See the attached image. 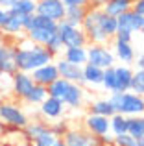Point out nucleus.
Masks as SVG:
<instances>
[{"label": "nucleus", "instance_id": "f257e3e1", "mask_svg": "<svg viewBox=\"0 0 144 146\" xmlns=\"http://www.w3.org/2000/svg\"><path fill=\"white\" fill-rule=\"evenodd\" d=\"M13 57H15L17 70H22V72H32L33 68L54 61V56L43 44L32 43L26 35L24 39H20L13 46Z\"/></svg>", "mask_w": 144, "mask_h": 146}, {"label": "nucleus", "instance_id": "f03ea898", "mask_svg": "<svg viewBox=\"0 0 144 146\" xmlns=\"http://www.w3.org/2000/svg\"><path fill=\"white\" fill-rule=\"evenodd\" d=\"M109 102L115 107V113H120L124 117H141V115H144V96L135 94L131 91L111 93Z\"/></svg>", "mask_w": 144, "mask_h": 146}, {"label": "nucleus", "instance_id": "7ed1b4c3", "mask_svg": "<svg viewBox=\"0 0 144 146\" xmlns=\"http://www.w3.org/2000/svg\"><path fill=\"white\" fill-rule=\"evenodd\" d=\"M57 32V22L50 21V19L43 17V15H37L33 13L30 17L28 24H26V32L24 35L28 37L32 43H37V44H46V41L50 39L54 33Z\"/></svg>", "mask_w": 144, "mask_h": 146}, {"label": "nucleus", "instance_id": "20e7f679", "mask_svg": "<svg viewBox=\"0 0 144 146\" xmlns=\"http://www.w3.org/2000/svg\"><path fill=\"white\" fill-rule=\"evenodd\" d=\"M0 120L4 126H9L15 129H22L30 122L22 107L9 100H0Z\"/></svg>", "mask_w": 144, "mask_h": 146}, {"label": "nucleus", "instance_id": "39448f33", "mask_svg": "<svg viewBox=\"0 0 144 146\" xmlns=\"http://www.w3.org/2000/svg\"><path fill=\"white\" fill-rule=\"evenodd\" d=\"M57 35L61 39L63 46L70 48V46H87L89 41H87L85 32L81 30V26H70L65 21L57 22Z\"/></svg>", "mask_w": 144, "mask_h": 146}, {"label": "nucleus", "instance_id": "423d86ee", "mask_svg": "<svg viewBox=\"0 0 144 146\" xmlns=\"http://www.w3.org/2000/svg\"><path fill=\"white\" fill-rule=\"evenodd\" d=\"M115 54L105 44H87V63L96 65L100 68L115 67Z\"/></svg>", "mask_w": 144, "mask_h": 146}, {"label": "nucleus", "instance_id": "0eeeda50", "mask_svg": "<svg viewBox=\"0 0 144 146\" xmlns=\"http://www.w3.org/2000/svg\"><path fill=\"white\" fill-rule=\"evenodd\" d=\"M65 4L61 0H37L35 13L50 19L54 22H59L65 19Z\"/></svg>", "mask_w": 144, "mask_h": 146}, {"label": "nucleus", "instance_id": "6e6552de", "mask_svg": "<svg viewBox=\"0 0 144 146\" xmlns=\"http://www.w3.org/2000/svg\"><path fill=\"white\" fill-rule=\"evenodd\" d=\"M13 83H11V94L18 100H24L28 96V93L33 89L35 82H33L30 72H22V70H15L13 72Z\"/></svg>", "mask_w": 144, "mask_h": 146}, {"label": "nucleus", "instance_id": "1a4fd4ad", "mask_svg": "<svg viewBox=\"0 0 144 146\" xmlns=\"http://www.w3.org/2000/svg\"><path fill=\"white\" fill-rule=\"evenodd\" d=\"M63 139L67 146H102L100 137L92 135L87 129H67Z\"/></svg>", "mask_w": 144, "mask_h": 146}, {"label": "nucleus", "instance_id": "9d476101", "mask_svg": "<svg viewBox=\"0 0 144 146\" xmlns=\"http://www.w3.org/2000/svg\"><path fill=\"white\" fill-rule=\"evenodd\" d=\"M39 111H41V117H44L46 120H59L65 113V104L59 98L46 96L39 104Z\"/></svg>", "mask_w": 144, "mask_h": 146}, {"label": "nucleus", "instance_id": "9b49d317", "mask_svg": "<svg viewBox=\"0 0 144 146\" xmlns=\"http://www.w3.org/2000/svg\"><path fill=\"white\" fill-rule=\"evenodd\" d=\"M30 74H32L33 82H35L37 85H44V87L50 85L54 80L59 78L57 67H55L54 61H52V63H46V65H41V67H37V68H33Z\"/></svg>", "mask_w": 144, "mask_h": 146}, {"label": "nucleus", "instance_id": "f8f14e48", "mask_svg": "<svg viewBox=\"0 0 144 146\" xmlns=\"http://www.w3.org/2000/svg\"><path fill=\"white\" fill-rule=\"evenodd\" d=\"M116 24H118V30L116 32H127L133 35L135 32H141V24H142V17L137 15L133 9L124 11L122 15L116 17Z\"/></svg>", "mask_w": 144, "mask_h": 146}, {"label": "nucleus", "instance_id": "ddd939ff", "mask_svg": "<svg viewBox=\"0 0 144 146\" xmlns=\"http://www.w3.org/2000/svg\"><path fill=\"white\" fill-rule=\"evenodd\" d=\"M55 67H57V72H59L61 78L69 80V82H72V83H79V85L83 83V67L72 65V63H69V61H65L63 57L55 61Z\"/></svg>", "mask_w": 144, "mask_h": 146}, {"label": "nucleus", "instance_id": "4468645a", "mask_svg": "<svg viewBox=\"0 0 144 146\" xmlns=\"http://www.w3.org/2000/svg\"><path fill=\"white\" fill-rule=\"evenodd\" d=\"M30 17L32 15H17V13H11L7 22L0 28V32L6 33V35H13V37H18L20 33L26 32V24H28Z\"/></svg>", "mask_w": 144, "mask_h": 146}, {"label": "nucleus", "instance_id": "2eb2a0df", "mask_svg": "<svg viewBox=\"0 0 144 146\" xmlns=\"http://www.w3.org/2000/svg\"><path fill=\"white\" fill-rule=\"evenodd\" d=\"M83 120H85V129L90 131L92 135L102 137V135H105V133H109V117L89 113Z\"/></svg>", "mask_w": 144, "mask_h": 146}, {"label": "nucleus", "instance_id": "dca6fc26", "mask_svg": "<svg viewBox=\"0 0 144 146\" xmlns=\"http://www.w3.org/2000/svg\"><path fill=\"white\" fill-rule=\"evenodd\" d=\"M131 78H133V70L129 65H118L115 67V93H126L131 87Z\"/></svg>", "mask_w": 144, "mask_h": 146}, {"label": "nucleus", "instance_id": "f3484780", "mask_svg": "<svg viewBox=\"0 0 144 146\" xmlns=\"http://www.w3.org/2000/svg\"><path fill=\"white\" fill-rule=\"evenodd\" d=\"M113 54H115V59L120 61L122 65H131L135 61V50L131 46V43H126V41L115 39V43H113Z\"/></svg>", "mask_w": 144, "mask_h": 146}, {"label": "nucleus", "instance_id": "a211bd4d", "mask_svg": "<svg viewBox=\"0 0 144 146\" xmlns=\"http://www.w3.org/2000/svg\"><path fill=\"white\" fill-rule=\"evenodd\" d=\"M83 98H85V89L79 83H70L69 91H67V94L63 96L61 102L70 109H79L83 106Z\"/></svg>", "mask_w": 144, "mask_h": 146}, {"label": "nucleus", "instance_id": "6ab92c4d", "mask_svg": "<svg viewBox=\"0 0 144 146\" xmlns=\"http://www.w3.org/2000/svg\"><path fill=\"white\" fill-rule=\"evenodd\" d=\"M17 70L13 57V46L7 43H0V72L2 74H13Z\"/></svg>", "mask_w": 144, "mask_h": 146}, {"label": "nucleus", "instance_id": "aec40b11", "mask_svg": "<svg viewBox=\"0 0 144 146\" xmlns=\"http://www.w3.org/2000/svg\"><path fill=\"white\" fill-rule=\"evenodd\" d=\"M63 59L69 61L72 65H79V67H83V65L87 63V46H70V48H63Z\"/></svg>", "mask_w": 144, "mask_h": 146}, {"label": "nucleus", "instance_id": "412c9836", "mask_svg": "<svg viewBox=\"0 0 144 146\" xmlns=\"http://www.w3.org/2000/svg\"><path fill=\"white\" fill-rule=\"evenodd\" d=\"M102 78H104V68L96 67V65H90V63L83 65V83L98 87V85H102Z\"/></svg>", "mask_w": 144, "mask_h": 146}, {"label": "nucleus", "instance_id": "4be33fe9", "mask_svg": "<svg viewBox=\"0 0 144 146\" xmlns=\"http://www.w3.org/2000/svg\"><path fill=\"white\" fill-rule=\"evenodd\" d=\"M131 6H133V0H107V4L102 7V11L111 15V17H118L124 11H129Z\"/></svg>", "mask_w": 144, "mask_h": 146}, {"label": "nucleus", "instance_id": "5701e85b", "mask_svg": "<svg viewBox=\"0 0 144 146\" xmlns=\"http://www.w3.org/2000/svg\"><path fill=\"white\" fill-rule=\"evenodd\" d=\"M87 7L89 6H70V7H67L63 21L70 26H81L83 17H85V13H87Z\"/></svg>", "mask_w": 144, "mask_h": 146}, {"label": "nucleus", "instance_id": "b1692460", "mask_svg": "<svg viewBox=\"0 0 144 146\" xmlns=\"http://www.w3.org/2000/svg\"><path fill=\"white\" fill-rule=\"evenodd\" d=\"M70 83L72 82H69V80H65V78H61V76H59V78L54 80L50 85H46L48 96H54V98L63 100V96L67 94V91H69V87H70Z\"/></svg>", "mask_w": 144, "mask_h": 146}, {"label": "nucleus", "instance_id": "393cba45", "mask_svg": "<svg viewBox=\"0 0 144 146\" xmlns=\"http://www.w3.org/2000/svg\"><path fill=\"white\" fill-rule=\"evenodd\" d=\"M109 131L113 135H122V133H127V117L120 113H115L109 117Z\"/></svg>", "mask_w": 144, "mask_h": 146}, {"label": "nucleus", "instance_id": "a878e982", "mask_svg": "<svg viewBox=\"0 0 144 146\" xmlns=\"http://www.w3.org/2000/svg\"><path fill=\"white\" fill-rule=\"evenodd\" d=\"M100 28L102 32L105 33V35L109 37V39H113L116 33V30H118V24H116V17H111V15L104 13L102 11V17H100Z\"/></svg>", "mask_w": 144, "mask_h": 146}, {"label": "nucleus", "instance_id": "bb28decb", "mask_svg": "<svg viewBox=\"0 0 144 146\" xmlns=\"http://www.w3.org/2000/svg\"><path fill=\"white\" fill-rule=\"evenodd\" d=\"M90 113L102 115V117H111V115H115V107L111 106L109 98H102L90 104Z\"/></svg>", "mask_w": 144, "mask_h": 146}, {"label": "nucleus", "instance_id": "cd10ccee", "mask_svg": "<svg viewBox=\"0 0 144 146\" xmlns=\"http://www.w3.org/2000/svg\"><path fill=\"white\" fill-rule=\"evenodd\" d=\"M35 6H37V0H17L9 7V11L17 15H33L35 13Z\"/></svg>", "mask_w": 144, "mask_h": 146}, {"label": "nucleus", "instance_id": "c85d7f7f", "mask_svg": "<svg viewBox=\"0 0 144 146\" xmlns=\"http://www.w3.org/2000/svg\"><path fill=\"white\" fill-rule=\"evenodd\" d=\"M48 96V91H46V87L44 85H33V89L28 93V96L24 98V102L26 104H30V106H39L41 102H43L44 98Z\"/></svg>", "mask_w": 144, "mask_h": 146}, {"label": "nucleus", "instance_id": "c756f323", "mask_svg": "<svg viewBox=\"0 0 144 146\" xmlns=\"http://www.w3.org/2000/svg\"><path fill=\"white\" fill-rule=\"evenodd\" d=\"M22 129H24V137L30 141V143H32V141L37 139V137H39L43 131H46L48 126L44 124V122H28V124H26Z\"/></svg>", "mask_w": 144, "mask_h": 146}, {"label": "nucleus", "instance_id": "7c9ffc66", "mask_svg": "<svg viewBox=\"0 0 144 146\" xmlns=\"http://www.w3.org/2000/svg\"><path fill=\"white\" fill-rule=\"evenodd\" d=\"M129 91H131V93H135V94L144 96V70H141V68L133 70V78H131Z\"/></svg>", "mask_w": 144, "mask_h": 146}, {"label": "nucleus", "instance_id": "2f4dec72", "mask_svg": "<svg viewBox=\"0 0 144 146\" xmlns=\"http://www.w3.org/2000/svg\"><path fill=\"white\" fill-rule=\"evenodd\" d=\"M127 133H129L135 141L141 139V137H144L142 124H141V117H127Z\"/></svg>", "mask_w": 144, "mask_h": 146}, {"label": "nucleus", "instance_id": "473e14b6", "mask_svg": "<svg viewBox=\"0 0 144 146\" xmlns=\"http://www.w3.org/2000/svg\"><path fill=\"white\" fill-rule=\"evenodd\" d=\"M102 87L109 91V94L115 93V67L104 68V78H102Z\"/></svg>", "mask_w": 144, "mask_h": 146}, {"label": "nucleus", "instance_id": "72a5a7b5", "mask_svg": "<svg viewBox=\"0 0 144 146\" xmlns=\"http://www.w3.org/2000/svg\"><path fill=\"white\" fill-rule=\"evenodd\" d=\"M44 48H46V50H48V52H50V54H52L54 57H55V56H59V54L63 52V48H65V46H63L61 39H59V35H57V32H55L54 35H52L50 39L46 41V44H44Z\"/></svg>", "mask_w": 144, "mask_h": 146}, {"label": "nucleus", "instance_id": "f704fd0d", "mask_svg": "<svg viewBox=\"0 0 144 146\" xmlns=\"http://www.w3.org/2000/svg\"><path fill=\"white\" fill-rule=\"evenodd\" d=\"M54 141H55V135L50 131V128H48L46 131H43L37 139L32 141V146H52V144H54Z\"/></svg>", "mask_w": 144, "mask_h": 146}, {"label": "nucleus", "instance_id": "c9c22d12", "mask_svg": "<svg viewBox=\"0 0 144 146\" xmlns=\"http://www.w3.org/2000/svg\"><path fill=\"white\" fill-rule=\"evenodd\" d=\"M67 122H63V120H54V124L50 126V131L54 133L55 137H63L67 133Z\"/></svg>", "mask_w": 144, "mask_h": 146}, {"label": "nucleus", "instance_id": "e433bc0d", "mask_svg": "<svg viewBox=\"0 0 144 146\" xmlns=\"http://www.w3.org/2000/svg\"><path fill=\"white\" fill-rule=\"evenodd\" d=\"M133 141H135V139L129 135V133H122V135H115L113 144H115V146H129Z\"/></svg>", "mask_w": 144, "mask_h": 146}, {"label": "nucleus", "instance_id": "4c0bfd02", "mask_svg": "<svg viewBox=\"0 0 144 146\" xmlns=\"http://www.w3.org/2000/svg\"><path fill=\"white\" fill-rule=\"evenodd\" d=\"M131 9H133L137 15L144 17V0H133V6H131Z\"/></svg>", "mask_w": 144, "mask_h": 146}, {"label": "nucleus", "instance_id": "58836bf2", "mask_svg": "<svg viewBox=\"0 0 144 146\" xmlns=\"http://www.w3.org/2000/svg\"><path fill=\"white\" fill-rule=\"evenodd\" d=\"M9 15H11V11L7 9V7H2V6H0V28H2V26L7 22Z\"/></svg>", "mask_w": 144, "mask_h": 146}, {"label": "nucleus", "instance_id": "ea45409f", "mask_svg": "<svg viewBox=\"0 0 144 146\" xmlns=\"http://www.w3.org/2000/svg\"><path fill=\"white\" fill-rule=\"evenodd\" d=\"M65 4V7H70V6H89V0H61Z\"/></svg>", "mask_w": 144, "mask_h": 146}, {"label": "nucleus", "instance_id": "a19ab883", "mask_svg": "<svg viewBox=\"0 0 144 146\" xmlns=\"http://www.w3.org/2000/svg\"><path fill=\"white\" fill-rule=\"evenodd\" d=\"M131 33H127V32H116L115 33V37L113 39H118V41H126V43H131Z\"/></svg>", "mask_w": 144, "mask_h": 146}, {"label": "nucleus", "instance_id": "79ce46f5", "mask_svg": "<svg viewBox=\"0 0 144 146\" xmlns=\"http://www.w3.org/2000/svg\"><path fill=\"white\" fill-rule=\"evenodd\" d=\"M113 141H115V135H111V131L100 137V143L102 144H113Z\"/></svg>", "mask_w": 144, "mask_h": 146}, {"label": "nucleus", "instance_id": "37998d69", "mask_svg": "<svg viewBox=\"0 0 144 146\" xmlns=\"http://www.w3.org/2000/svg\"><path fill=\"white\" fill-rule=\"evenodd\" d=\"M105 4H107V0H89V7H98V9H102Z\"/></svg>", "mask_w": 144, "mask_h": 146}, {"label": "nucleus", "instance_id": "c03bdc74", "mask_svg": "<svg viewBox=\"0 0 144 146\" xmlns=\"http://www.w3.org/2000/svg\"><path fill=\"white\" fill-rule=\"evenodd\" d=\"M133 63H137V68H141V70H144V52H142L141 56L137 57V61H133Z\"/></svg>", "mask_w": 144, "mask_h": 146}, {"label": "nucleus", "instance_id": "a18cd8bd", "mask_svg": "<svg viewBox=\"0 0 144 146\" xmlns=\"http://www.w3.org/2000/svg\"><path fill=\"white\" fill-rule=\"evenodd\" d=\"M52 146H67L65 144V139H63V137H55V141H54V144Z\"/></svg>", "mask_w": 144, "mask_h": 146}, {"label": "nucleus", "instance_id": "49530a36", "mask_svg": "<svg viewBox=\"0 0 144 146\" xmlns=\"http://www.w3.org/2000/svg\"><path fill=\"white\" fill-rule=\"evenodd\" d=\"M15 2H17V0H4V6H2V7H7V9H9V7L13 6Z\"/></svg>", "mask_w": 144, "mask_h": 146}, {"label": "nucleus", "instance_id": "de8ad7c7", "mask_svg": "<svg viewBox=\"0 0 144 146\" xmlns=\"http://www.w3.org/2000/svg\"><path fill=\"white\" fill-rule=\"evenodd\" d=\"M4 131H6V126H4V124H2V120H0V137H2V133H4Z\"/></svg>", "mask_w": 144, "mask_h": 146}, {"label": "nucleus", "instance_id": "09e8293b", "mask_svg": "<svg viewBox=\"0 0 144 146\" xmlns=\"http://www.w3.org/2000/svg\"><path fill=\"white\" fill-rule=\"evenodd\" d=\"M137 144H139V146H144V137H141V139H137Z\"/></svg>", "mask_w": 144, "mask_h": 146}, {"label": "nucleus", "instance_id": "8fccbe9b", "mask_svg": "<svg viewBox=\"0 0 144 146\" xmlns=\"http://www.w3.org/2000/svg\"><path fill=\"white\" fill-rule=\"evenodd\" d=\"M141 124H142V131H144V115H141Z\"/></svg>", "mask_w": 144, "mask_h": 146}, {"label": "nucleus", "instance_id": "3c124183", "mask_svg": "<svg viewBox=\"0 0 144 146\" xmlns=\"http://www.w3.org/2000/svg\"><path fill=\"white\" fill-rule=\"evenodd\" d=\"M141 32L144 33V17H142V24H141Z\"/></svg>", "mask_w": 144, "mask_h": 146}, {"label": "nucleus", "instance_id": "603ef678", "mask_svg": "<svg viewBox=\"0 0 144 146\" xmlns=\"http://www.w3.org/2000/svg\"><path fill=\"white\" fill-rule=\"evenodd\" d=\"M129 146H139V144H137V141H133V143H131Z\"/></svg>", "mask_w": 144, "mask_h": 146}, {"label": "nucleus", "instance_id": "864d4df0", "mask_svg": "<svg viewBox=\"0 0 144 146\" xmlns=\"http://www.w3.org/2000/svg\"><path fill=\"white\" fill-rule=\"evenodd\" d=\"M0 6H4V0H0Z\"/></svg>", "mask_w": 144, "mask_h": 146}, {"label": "nucleus", "instance_id": "5fc2aeb1", "mask_svg": "<svg viewBox=\"0 0 144 146\" xmlns=\"http://www.w3.org/2000/svg\"><path fill=\"white\" fill-rule=\"evenodd\" d=\"M0 100H2V94H0Z\"/></svg>", "mask_w": 144, "mask_h": 146}, {"label": "nucleus", "instance_id": "6e6d98bb", "mask_svg": "<svg viewBox=\"0 0 144 146\" xmlns=\"http://www.w3.org/2000/svg\"><path fill=\"white\" fill-rule=\"evenodd\" d=\"M0 74H2V72H0Z\"/></svg>", "mask_w": 144, "mask_h": 146}]
</instances>
